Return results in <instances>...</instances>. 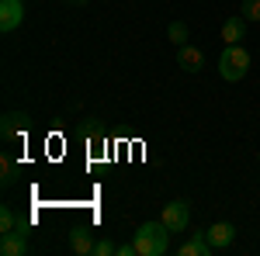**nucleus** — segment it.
I'll return each instance as SVG.
<instances>
[{
  "mask_svg": "<svg viewBox=\"0 0 260 256\" xmlns=\"http://www.w3.org/2000/svg\"><path fill=\"white\" fill-rule=\"evenodd\" d=\"M132 242H136V256H163L170 249V229L163 222H142Z\"/></svg>",
  "mask_w": 260,
  "mask_h": 256,
  "instance_id": "f257e3e1",
  "label": "nucleus"
},
{
  "mask_svg": "<svg viewBox=\"0 0 260 256\" xmlns=\"http://www.w3.org/2000/svg\"><path fill=\"white\" fill-rule=\"evenodd\" d=\"M219 73L222 80H229V83H236L250 73V52L243 49V45H225L219 56Z\"/></svg>",
  "mask_w": 260,
  "mask_h": 256,
  "instance_id": "f03ea898",
  "label": "nucleus"
},
{
  "mask_svg": "<svg viewBox=\"0 0 260 256\" xmlns=\"http://www.w3.org/2000/svg\"><path fill=\"white\" fill-rule=\"evenodd\" d=\"M160 222L170 229V232H184L187 222H191V204H187V201H170V204L160 211Z\"/></svg>",
  "mask_w": 260,
  "mask_h": 256,
  "instance_id": "7ed1b4c3",
  "label": "nucleus"
},
{
  "mask_svg": "<svg viewBox=\"0 0 260 256\" xmlns=\"http://www.w3.org/2000/svg\"><path fill=\"white\" fill-rule=\"evenodd\" d=\"M24 21V4L21 0H0V31H14Z\"/></svg>",
  "mask_w": 260,
  "mask_h": 256,
  "instance_id": "20e7f679",
  "label": "nucleus"
},
{
  "mask_svg": "<svg viewBox=\"0 0 260 256\" xmlns=\"http://www.w3.org/2000/svg\"><path fill=\"white\" fill-rule=\"evenodd\" d=\"M205 236L212 242V249H229V246L236 242V225H233V222H215V225L205 229Z\"/></svg>",
  "mask_w": 260,
  "mask_h": 256,
  "instance_id": "39448f33",
  "label": "nucleus"
},
{
  "mask_svg": "<svg viewBox=\"0 0 260 256\" xmlns=\"http://www.w3.org/2000/svg\"><path fill=\"white\" fill-rule=\"evenodd\" d=\"M24 132H28V115H24V111H7V115H4V125H0L4 142H14V138L24 135Z\"/></svg>",
  "mask_w": 260,
  "mask_h": 256,
  "instance_id": "423d86ee",
  "label": "nucleus"
},
{
  "mask_svg": "<svg viewBox=\"0 0 260 256\" xmlns=\"http://www.w3.org/2000/svg\"><path fill=\"white\" fill-rule=\"evenodd\" d=\"M177 62H180V69H187V73H201L205 69V52H201L198 45H180L177 49Z\"/></svg>",
  "mask_w": 260,
  "mask_h": 256,
  "instance_id": "0eeeda50",
  "label": "nucleus"
},
{
  "mask_svg": "<svg viewBox=\"0 0 260 256\" xmlns=\"http://www.w3.org/2000/svg\"><path fill=\"white\" fill-rule=\"evenodd\" d=\"M246 24H250V21L243 18V14H236V18H225V21H222V42H225V45H243Z\"/></svg>",
  "mask_w": 260,
  "mask_h": 256,
  "instance_id": "6e6552de",
  "label": "nucleus"
},
{
  "mask_svg": "<svg viewBox=\"0 0 260 256\" xmlns=\"http://www.w3.org/2000/svg\"><path fill=\"white\" fill-rule=\"evenodd\" d=\"M0 253L4 256H24L28 253L24 232H21V229H14V232H0Z\"/></svg>",
  "mask_w": 260,
  "mask_h": 256,
  "instance_id": "1a4fd4ad",
  "label": "nucleus"
},
{
  "mask_svg": "<svg viewBox=\"0 0 260 256\" xmlns=\"http://www.w3.org/2000/svg\"><path fill=\"white\" fill-rule=\"evenodd\" d=\"M212 253H215V249H212V242H208L205 232H191L187 242L180 246V256H212Z\"/></svg>",
  "mask_w": 260,
  "mask_h": 256,
  "instance_id": "9d476101",
  "label": "nucleus"
},
{
  "mask_svg": "<svg viewBox=\"0 0 260 256\" xmlns=\"http://www.w3.org/2000/svg\"><path fill=\"white\" fill-rule=\"evenodd\" d=\"M94 246H98V242H94V236H90L87 229L70 232V249H73L77 256H90V253H94Z\"/></svg>",
  "mask_w": 260,
  "mask_h": 256,
  "instance_id": "9b49d317",
  "label": "nucleus"
},
{
  "mask_svg": "<svg viewBox=\"0 0 260 256\" xmlns=\"http://www.w3.org/2000/svg\"><path fill=\"white\" fill-rule=\"evenodd\" d=\"M167 39L174 42V45H187V39H191V31H187V21H174L170 28H167Z\"/></svg>",
  "mask_w": 260,
  "mask_h": 256,
  "instance_id": "f8f14e48",
  "label": "nucleus"
},
{
  "mask_svg": "<svg viewBox=\"0 0 260 256\" xmlns=\"http://www.w3.org/2000/svg\"><path fill=\"white\" fill-rule=\"evenodd\" d=\"M0 170H4V177H0L4 187H14V184H18V166H14V159L7 156V153L0 156Z\"/></svg>",
  "mask_w": 260,
  "mask_h": 256,
  "instance_id": "ddd939ff",
  "label": "nucleus"
},
{
  "mask_svg": "<svg viewBox=\"0 0 260 256\" xmlns=\"http://www.w3.org/2000/svg\"><path fill=\"white\" fill-rule=\"evenodd\" d=\"M18 225H21L18 215H14V211H11V208L4 204V208H0V232H14Z\"/></svg>",
  "mask_w": 260,
  "mask_h": 256,
  "instance_id": "4468645a",
  "label": "nucleus"
},
{
  "mask_svg": "<svg viewBox=\"0 0 260 256\" xmlns=\"http://www.w3.org/2000/svg\"><path fill=\"white\" fill-rule=\"evenodd\" d=\"M243 18L260 21V0H243Z\"/></svg>",
  "mask_w": 260,
  "mask_h": 256,
  "instance_id": "2eb2a0df",
  "label": "nucleus"
},
{
  "mask_svg": "<svg viewBox=\"0 0 260 256\" xmlns=\"http://www.w3.org/2000/svg\"><path fill=\"white\" fill-rule=\"evenodd\" d=\"M115 253H118V246L111 239H101L98 246H94V256H115Z\"/></svg>",
  "mask_w": 260,
  "mask_h": 256,
  "instance_id": "dca6fc26",
  "label": "nucleus"
},
{
  "mask_svg": "<svg viewBox=\"0 0 260 256\" xmlns=\"http://www.w3.org/2000/svg\"><path fill=\"white\" fill-rule=\"evenodd\" d=\"M115 256H136V242H125V246H118V253Z\"/></svg>",
  "mask_w": 260,
  "mask_h": 256,
  "instance_id": "f3484780",
  "label": "nucleus"
},
{
  "mask_svg": "<svg viewBox=\"0 0 260 256\" xmlns=\"http://www.w3.org/2000/svg\"><path fill=\"white\" fill-rule=\"evenodd\" d=\"M66 4H87V0H66Z\"/></svg>",
  "mask_w": 260,
  "mask_h": 256,
  "instance_id": "a211bd4d",
  "label": "nucleus"
},
{
  "mask_svg": "<svg viewBox=\"0 0 260 256\" xmlns=\"http://www.w3.org/2000/svg\"><path fill=\"white\" fill-rule=\"evenodd\" d=\"M257 163H260V153H257Z\"/></svg>",
  "mask_w": 260,
  "mask_h": 256,
  "instance_id": "6ab92c4d",
  "label": "nucleus"
}]
</instances>
